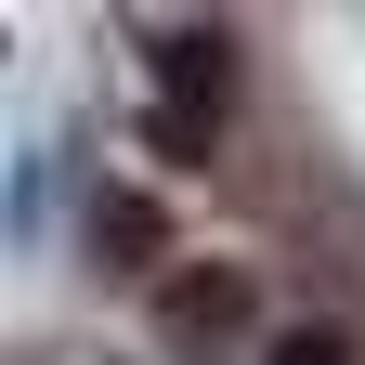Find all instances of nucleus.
Segmentation results:
<instances>
[{"instance_id":"1","label":"nucleus","mask_w":365,"mask_h":365,"mask_svg":"<svg viewBox=\"0 0 365 365\" xmlns=\"http://www.w3.org/2000/svg\"><path fill=\"white\" fill-rule=\"evenodd\" d=\"M157 339H170L182 365H235V352H274L248 261H170V274H157Z\"/></svg>"},{"instance_id":"4","label":"nucleus","mask_w":365,"mask_h":365,"mask_svg":"<svg viewBox=\"0 0 365 365\" xmlns=\"http://www.w3.org/2000/svg\"><path fill=\"white\" fill-rule=\"evenodd\" d=\"M261 365H365V339L313 313V327H274V352H261Z\"/></svg>"},{"instance_id":"2","label":"nucleus","mask_w":365,"mask_h":365,"mask_svg":"<svg viewBox=\"0 0 365 365\" xmlns=\"http://www.w3.org/2000/svg\"><path fill=\"white\" fill-rule=\"evenodd\" d=\"M144 66H157V144L170 157H209L222 144V105H235V26H157L144 39Z\"/></svg>"},{"instance_id":"3","label":"nucleus","mask_w":365,"mask_h":365,"mask_svg":"<svg viewBox=\"0 0 365 365\" xmlns=\"http://www.w3.org/2000/svg\"><path fill=\"white\" fill-rule=\"evenodd\" d=\"M157 235H170L157 196H91V248H105V261H157Z\"/></svg>"}]
</instances>
